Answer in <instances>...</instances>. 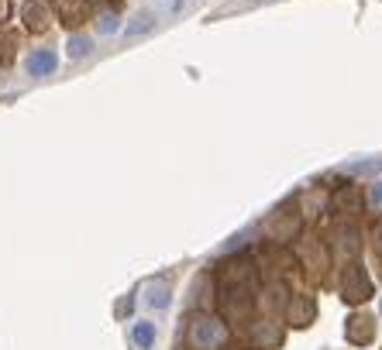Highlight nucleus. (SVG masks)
Masks as SVG:
<instances>
[{
	"label": "nucleus",
	"instance_id": "8",
	"mask_svg": "<svg viewBox=\"0 0 382 350\" xmlns=\"http://www.w3.org/2000/svg\"><path fill=\"white\" fill-rule=\"evenodd\" d=\"M372 203H376V206H382V182H376V185H372Z\"/></svg>",
	"mask_w": 382,
	"mask_h": 350
},
{
	"label": "nucleus",
	"instance_id": "1",
	"mask_svg": "<svg viewBox=\"0 0 382 350\" xmlns=\"http://www.w3.org/2000/svg\"><path fill=\"white\" fill-rule=\"evenodd\" d=\"M190 340H193V347L196 350H217L224 340H227V330L220 326V320H214V316H200V320L193 323Z\"/></svg>",
	"mask_w": 382,
	"mask_h": 350
},
{
	"label": "nucleus",
	"instance_id": "6",
	"mask_svg": "<svg viewBox=\"0 0 382 350\" xmlns=\"http://www.w3.org/2000/svg\"><path fill=\"white\" fill-rule=\"evenodd\" d=\"M131 337H134V344H138L141 350H148L152 344H155V323H134Z\"/></svg>",
	"mask_w": 382,
	"mask_h": 350
},
{
	"label": "nucleus",
	"instance_id": "4",
	"mask_svg": "<svg viewBox=\"0 0 382 350\" xmlns=\"http://www.w3.org/2000/svg\"><path fill=\"white\" fill-rule=\"evenodd\" d=\"M155 28V17H152V10H138L131 21H128V38H134V35H145V31H152Z\"/></svg>",
	"mask_w": 382,
	"mask_h": 350
},
{
	"label": "nucleus",
	"instance_id": "5",
	"mask_svg": "<svg viewBox=\"0 0 382 350\" xmlns=\"http://www.w3.org/2000/svg\"><path fill=\"white\" fill-rule=\"evenodd\" d=\"M66 52H69V59H87V55L94 52V38H87V35H73V38L66 42Z\"/></svg>",
	"mask_w": 382,
	"mask_h": 350
},
{
	"label": "nucleus",
	"instance_id": "2",
	"mask_svg": "<svg viewBox=\"0 0 382 350\" xmlns=\"http://www.w3.org/2000/svg\"><path fill=\"white\" fill-rule=\"evenodd\" d=\"M55 66H59V55L52 48H38V52L28 55V73L31 76H49V73H55Z\"/></svg>",
	"mask_w": 382,
	"mask_h": 350
},
{
	"label": "nucleus",
	"instance_id": "3",
	"mask_svg": "<svg viewBox=\"0 0 382 350\" xmlns=\"http://www.w3.org/2000/svg\"><path fill=\"white\" fill-rule=\"evenodd\" d=\"M145 306L166 309V306H169V285H166V282H148V285H145Z\"/></svg>",
	"mask_w": 382,
	"mask_h": 350
},
{
	"label": "nucleus",
	"instance_id": "7",
	"mask_svg": "<svg viewBox=\"0 0 382 350\" xmlns=\"http://www.w3.org/2000/svg\"><path fill=\"white\" fill-rule=\"evenodd\" d=\"M117 28H121V24H117L114 14H103V17H100V35H114Z\"/></svg>",
	"mask_w": 382,
	"mask_h": 350
}]
</instances>
